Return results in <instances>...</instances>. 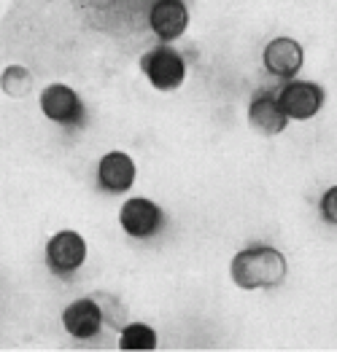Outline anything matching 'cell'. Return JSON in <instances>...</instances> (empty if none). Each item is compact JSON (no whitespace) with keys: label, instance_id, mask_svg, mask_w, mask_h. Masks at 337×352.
I'll return each mask as SVG.
<instances>
[{"label":"cell","instance_id":"1","mask_svg":"<svg viewBox=\"0 0 337 352\" xmlns=\"http://www.w3.org/2000/svg\"><path fill=\"white\" fill-rule=\"evenodd\" d=\"M232 280L238 288H278L286 280V258L270 245H254L232 258Z\"/></svg>","mask_w":337,"mask_h":352},{"label":"cell","instance_id":"2","mask_svg":"<svg viewBox=\"0 0 337 352\" xmlns=\"http://www.w3.org/2000/svg\"><path fill=\"white\" fill-rule=\"evenodd\" d=\"M141 70L146 73V78L152 81L154 89L170 91L184 84L186 65L181 54L170 46H154L152 52H146L141 57Z\"/></svg>","mask_w":337,"mask_h":352},{"label":"cell","instance_id":"3","mask_svg":"<svg viewBox=\"0 0 337 352\" xmlns=\"http://www.w3.org/2000/svg\"><path fill=\"white\" fill-rule=\"evenodd\" d=\"M41 111L43 116L52 118L60 126L79 129L87 121V108L81 102V97L65 84H49L41 94Z\"/></svg>","mask_w":337,"mask_h":352},{"label":"cell","instance_id":"4","mask_svg":"<svg viewBox=\"0 0 337 352\" xmlns=\"http://www.w3.org/2000/svg\"><path fill=\"white\" fill-rule=\"evenodd\" d=\"M87 261V242L76 232H60L46 245V264L57 277H70Z\"/></svg>","mask_w":337,"mask_h":352},{"label":"cell","instance_id":"5","mask_svg":"<svg viewBox=\"0 0 337 352\" xmlns=\"http://www.w3.org/2000/svg\"><path fill=\"white\" fill-rule=\"evenodd\" d=\"M276 97L280 111L297 121L313 118L324 105V89L318 84H310V81H289Z\"/></svg>","mask_w":337,"mask_h":352},{"label":"cell","instance_id":"6","mask_svg":"<svg viewBox=\"0 0 337 352\" xmlns=\"http://www.w3.org/2000/svg\"><path fill=\"white\" fill-rule=\"evenodd\" d=\"M146 19L159 41H176L184 35L189 25V8L184 0H154Z\"/></svg>","mask_w":337,"mask_h":352},{"label":"cell","instance_id":"7","mask_svg":"<svg viewBox=\"0 0 337 352\" xmlns=\"http://www.w3.org/2000/svg\"><path fill=\"white\" fill-rule=\"evenodd\" d=\"M119 221H122V229L130 236L146 239V236H154L162 229L165 215H162V210L154 205L152 199L138 197V199L124 202L122 212H119Z\"/></svg>","mask_w":337,"mask_h":352},{"label":"cell","instance_id":"8","mask_svg":"<svg viewBox=\"0 0 337 352\" xmlns=\"http://www.w3.org/2000/svg\"><path fill=\"white\" fill-rule=\"evenodd\" d=\"M265 70L276 78H294L305 62V52L303 46L294 41V38H273L267 46H265Z\"/></svg>","mask_w":337,"mask_h":352},{"label":"cell","instance_id":"9","mask_svg":"<svg viewBox=\"0 0 337 352\" xmlns=\"http://www.w3.org/2000/svg\"><path fill=\"white\" fill-rule=\"evenodd\" d=\"M248 121H251V126H254L256 132H262V135H278V132H283V129H286L289 116L280 111L276 91L262 89V91H256V94L251 97V105H248Z\"/></svg>","mask_w":337,"mask_h":352},{"label":"cell","instance_id":"10","mask_svg":"<svg viewBox=\"0 0 337 352\" xmlns=\"http://www.w3.org/2000/svg\"><path fill=\"white\" fill-rule=\"evenodd\" d=\"M65 331L76 339H94L103 328V309L97 307L94 298H79L62 312Z\"/></svg>","mask_w":337,"mask_h":352},{"label":"cell","instance_id":"11","mask_svg":"<svg viewBox=\"0 0 337 352\" xmlns=\"http://www.w3.org/2000/svg\"><path fill=\"white\" fill-rule=\"evenodd\" d=\"M97 180H100V188H105L111 194H122L135 183V162L122 151H114L100 159Z\"/></svg>","mask_w":337,"mask_h":352},{"label":"cell","instance_id":"12","mask_svg":"<svg viewBox=\"0 0 337 352\" xmlns=\"http://www.w3.org/2000/svg\"><path fill=\"white\" fill-rule=\"evenodd\" d=\"M119 347H122V350H154V347H156V333H154L149 325L130 323L122 331Z\"/></svg>","mask_w":337,"mask_h":352},{"label":"cell","instance_id":"13","mask_svg":"<svg viewBox=\"0 0 337 352\" xmlns=\"http://www.w3.org/2000/svg\"><path fill=\"white\" fill-rule=\"evenodd\" d=\"M318 212H321V218L327 223L337 226V186H332L329 191H324V197L318 202Z\"/></svg>","mask_w":337,"mask_h":352}]
</instances>
